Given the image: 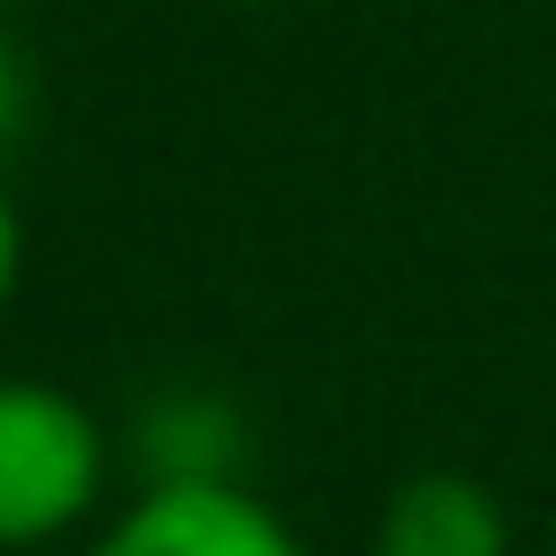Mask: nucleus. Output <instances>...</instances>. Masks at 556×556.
<instances>
[{
	"label": "nucleus",
	"instance_id": "1",
	"mask_svg": "<svg viewBox=\"0 0 556 556\" xmlns=\"http://www.w3.org/2000/svg\"><path fill=\"white\" fill-rule=\"evenodd\" d=\"M110 483V438L64 383L0 375V556L91 529Z\"/></svg>",
	"mask_w": 556,
	"mask_h": 556
},
{
	"label": "nucleus",
	"instance_id": "2",
	"mask_svg": "<svg viewBox=\"0 0 556 556\" xmlns=\"http://www.w3.org/2000/svg\"><path fill=\"white\" fill-rule=\"evenodd\" d=\"M83 556H311L265 493L228 475H155L83 539Z\"/></svg>",
	"mask_w": 556,
	"mask_h": 556
},
{
	"label": "nucleus",
	"instance_id": "3",
	"mask_svg": "<svg viewBox=\"0 0 556 556\" xmlns=\"http://www.w3.org/2000/svg\"><path fill=\"white\" fill-rule=\"evenodd\" d=\"M375 556H511V511L493 483L456 466L410 475L375 520Z\"/></svg>",
	"mask_w": 556,
	"mask_h": 556
},
{
	"label": "nucleus",
	"instance_id": "4",
	"mask_svg": "<svg viewBox=\"0 0 556 556\" xmlns=\"http://www.w3.org/2000/svg\"><path fill=\"white\" fill-rule=\"evenodd\" d=\"M18 256H28V238H18V201H10V182H0V311H10V292H18Z\"/></svg>",
	"mask_w": 556,
	"mask_h": 556
},
{
	"label": "nucleus",
	"instance_id": "5",
	"mask_svg": "<svg viewBox=\"0 0 556 556\" xmlns=\"http://www.w3.org/2000/svg\"><path fill=\"white\" fill-rule=\"evenodd\" d=\"M18 110H28V83H18V55L0 46V137L18 128Z\"/></svg>",
	"mask_w": 556,
	"mask_h": 556
}]
</instances>
